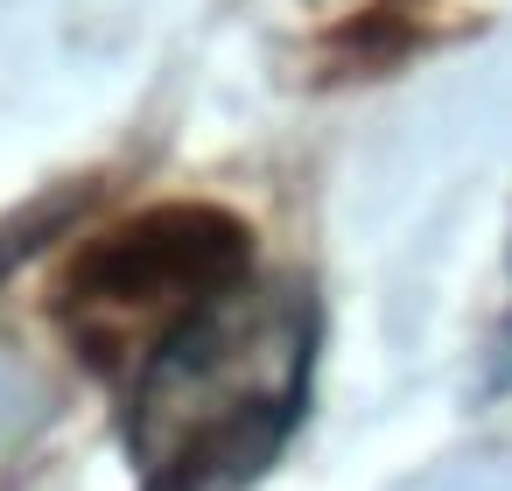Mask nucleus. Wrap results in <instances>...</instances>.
<instances>
[{"mask_svg": "<svg viewBox=\"0 0 512 491\" xmlns=\"http://www.w3.org/2000/svg\"><path fill=\"white\" fill-rule=\"evenodd\" d=\"M316 302L295 281L239 274L169 337L127 407V442L148 491H225L253 477L309 400Z\"/></svg>", "mask_w": 512, "mask_h": 491, "instance_id": "obj_1", "label": "nucleus"}]
</instances>
